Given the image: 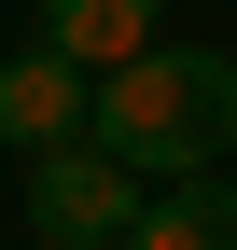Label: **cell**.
<instances>
[{
    "label": "cell",
    "mask_w": 237,
    "mask_h": 250,
    "mask_svg": "<svg viewBox=\"0 0 237 250\" xmlns=\"http://www.w3.org/2000/svg\"><path fill=\"white\" fill-rule=\"evenodd\" d=\"M84 139H98L126 181H154V195H167V181H210L223 139H237V56H210V42H154V56H126V70H98Z\"/></svg>",
    "instance_id": "1"
},
{
    "label": "cell",
    "mask_w": 237,
    "mask_h": 250,
    "mask_svg": "<svg viewBox=\"0 0 237 250\" xmlns=\"http://www.w3.org/2000/svg\"><path fill=\"white\" fill-rule=\"evenodd\" d=\"M140 208H154V181H126L98 139L28 153V236H42V250H126V236H140Z\"/></svg>",
    "instance_id": "2"
},
{
    "label": "cell",
    "mask_w": 237,
    "mask_h": 250,
    "mask_svg": "<svg viewBox=\"0 0 237 250\" xmlns=\"http://www.w3.org/2000/svg\"><path fill=\"white\" fill-rule=\"evenodd\" d=\"M84 111H98V83H84L70 56H42V42H14V56H0V139H14V153L84 139Z\"/></svg>",
    "instance_id": "3"
},
{
    "label": "cell",
    "mask_w": 237,
    "mask_h": 250,
    "mask_svg": "<svg viewBox=\"0 0 237 250\" xmlns=\"http://www.w3.org/2000/svg\"><path fill=\"white\" fill-rule=\"evenodd\" d=\"M154 14L167 0H42V56H70L84 83L126 70V56H154Z\"/></svg>",
    "instance_id": "4"
},
{
    "label": "cell",
    "mask_w": 237,
    "mask_h": 250,
    "mask_svg": "<svg viewBox=\"0 0 237 250\" xmlns=\"http://www.w3.org/2000/svg\"><path fill=\"white\" fill-rule=\"evenodd\" d=\"M126 250H237V181H223V167H210V181H167Z\"/></svg>",
    "instance_id": "5"
}]
</instances>
